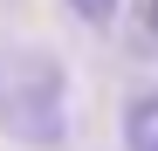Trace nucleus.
Returning a JSON list of instances; mask_svg holds the SVG:
<instances>
[{"instance_id": "obj_3", "label": "nucleus", "mask_w": 158, "mask_h": 151, "mask_svg": "<svg viewBox=\"0 0 158 151\" xmlns=\"http://www.w3.org/2000/svg\"><path fill=\"white\" fill-rule=\"evenodd\" d=\"M69 7H76V14H83V21H89V28H110V21H117V7H124V0H69Z\"/></svg>"}, {"instance_id": "obj_4", "label": "nucleus", "mask_w": 158, "mask_h": 151, "mask_svg": "<svg viewBox=\"0 0 158 151\" xmlns=\"http://www.w3.org/2000/svg\"><path fill=\"white\" fill-rule=\"evenodd\" d=\"M138 41L158 55V0H144V7H138Z\"/></svg>"}, {"instance_id": "obj_1", "label": "nucleus", "mask_w": 158, "mask_h": 151, "mask_svg": "<svg viewBox=\"0 0 158 151\" xmlns=\"http://www.w3.org/2000/svg\"><path fill=\"white\" fill-rule=\"evenodd\" d=\"M0 124L21 144L69 137V83H62L55 55H41V48H7L0 55Z\"/></svg>"}, {"instance_id": "obj_2", "label": "nucleus", "mask_w": 158, "mask_h": 151, "mask_svg": "<svg viewBox=\"0 0 158 151\" xmlns=\"http://www.w3.org/2000/svg\"><path fill=\"white\" fill-rule=\"evenodd\" d=\"M124 151H158V89L124 110Z\"/></svg>"}]
</instances>
